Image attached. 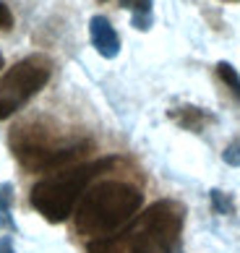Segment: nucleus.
<instances>
[{
	"mask_svg": "<svg viewBox=\"0 0 240 253\" xmlns=\"http://www.w3.org/2000/svg\"><path fill=\"white\" fill-rule=\"evenodd\" d=\"M144 204V193L131 183L107 180L81 196L76 206V230L89 240L115 235L128 227Z\"/></svg>",
	"mask_w": 240,
	"mask_h": 253,
	"instance_id": "f257e3e1",
	"label": "nucleus"
},
{
	"mask_svg": "<svg viewBox=\"0 0 240 253\" xmlns=\"http://www.w3.org/2000/svg\"><path fill=\"white\" fill-rule=\"evenodd\" d=\"M115 162H118L115 157H102V159H94V162L71 165L66 170H58L47 177H42L34 185L29 201L47 222H52V224L66 222L73 214V209L79 206L81 196L86 193L89 183L97 175L107 172Z\"/></svg>",
	"mask_w": 240,
	"mask_h": 253,
	"instance_id": "f03ea898",
	"label": "nucleus"
},
{
	"mask_svg": "<svg viewBox=\"0 0 240 253\" xmlns=\"http://www.w3.org/2000/svg\"><path fill=\"white\" fill-rule=\"evenodd\" d=\"M94 146L86 138L79 141H63L52 136L47 128L34 126H16L11 133V149L18 165L29 172H58L71 167Z\"/></svg>",
	"mask_w": 240,
	"mask_h": 253,
	"instance_id": "7ed1b4c3",
	"label": "nucleus"
},
{
	"mask_svg": "<svg viewBox=\"0 0 240 253\" xmlns=\"http://www.w3.org/2000/svg\"><path fill=\"white\" fill-rule=\"evenodd\" d=\"M52 63L44 55H29L18 60L0 79V120L11 118L50 81Z\"/></svg>",
	"mask_w": 240,
	"mask_h": 253,
	"instance_id": "20e7f679",
	"label": "nucleus"
},
{
	"mask_svg": "<svg viewBox=\"0 0 240 253\" xmlns=\"http://www.w3.org/2000/svg\"><path fill=\"white\" fill-rule=\"evenodd\" d=\"M89 37H91L94 50L102 55V58H115L120 52V37L105 16H94L89 21Z\"/></svg>",
	"mask_w": 240,
	"mask_h": 253,
	"instance_id": "39448f33",
	"label": "nucleus"
},
{
	"mask_svg": "<svg viewBox=\"0 0 240 253\" xmlns=\"http://www.w3.org/2000/svg\"><path fill=\"white\" fill-rule=\"evenodd\" d=\"M133 251V224H128L115 235L94 238L86 243V253H131Z\"/></svg>",
	"mask_w": 240,
	"mask_h": 253,
	"instance_id": "423d86ee",
	"label": "nucleus"
},
{
	"mask_svg": "<svg viewBox=\"0 0 240 253\" xmlns=\"http://www.w3.org/2000/svg\"><path fill=\"white\" fill-rule=\"evenodd\" d=\"M170 118L175 120V123H178L180 128H186V130H193V133H201V130H204L211 120L209 112L206 110H201V107H178V110H172L170 112Z\"/></svg>",
	"mask_w": 240,
	"mask_h": 253,
	"instance_id": "0eeeda50",
	"label": "nucleus"
},
{
	"mask_svg": "<svg viewBox=\"0 0 240 253\" xmlns=\"http://www.w3.org/2000/svg\"><path fill=\"white\" fill-rule=\"evenodd\" d=\"M120 5L133 13V26L146 32L152 24V0H120Z\"/></svg>",
	"mask_w": 240,
	"mask_h": 253,
	"instance_id": "6e6552de",
	"label": "nucleus"
},
{
	"mask_svg": "<svg viewBox=\"0 0 240 253\" xmlns=\"http://www.w3.org/2000/svg\"><path fill=\"white\" fill-rule=\"evenodd\" d=\"M11 204H13V185L0 183V224L13 232L16 222H13V214H11Z\"/></svg>",
	"mask_w": 240,
	"mask_h": 253,
	"instance_id": "1a4fd4ad",
	"label": "nucleus"
},
{
	"mask_svg": "<svg viewBox=\"0 0 240 253\" xmlns=\"http://www.w3.org/2000/svg\"><path fill=\"white\" fill-rule=\"evenodd\" d=\"M217 76L222 79V84L233 91V97L240 102V76H238V68H233L227 60H222V63H217Z\"/></svg>",
	"mask_w": 240,
	"mask_h": 253,
	"instance_id": "9d476101",
	"label": "nucleus"
},
{
	"mask_svg": "<svg viewBox=\"0 0 240 253\" xmlns=\"http://www.w3.org/2000/svg\"><path fill=\"white\" fill-rule=\"evenodd\" d=\"M209 196H211V206H214L217 214H233V201L227 199L225 191H217V188H214Z\"/></svg>",
	"mask_w": 240,
	"mask_h": 253,
	"instance_id": "9b49d317",
	"label": "nucleus"
},
{
	"mask_svg": "<svg viewBox=\"0 0 240 253\" xmlns=\"http://www.w3.org/2000/svg\"><path fill=\"white\" fill-rule=\"evenodd\" d=\"M225 162L233 167H240V144H230L225 149Z\"/></svg>",
	"mask_w": 240,
	"mask_h": 253,
	"instance_id": "f8f14e48",
	"label": "nucleus"
},
{
	"mask_svg": "<svg viewBox=\"0 0 240 253\" xmlns=\"http://www.w3.org/2000/svg\"><path fill=\"white\" fill-rule=\"evenodd\" d=\"M13 26V13L3 0H0V29H11Z\"/></svg>",
	"mask_w": 240,
	"mask_h": 253,
	"instance_id": "ddd939ff",
	"label": "nucleus"
},
{
	"mask_svg": "<svg viewBox=\"0 0 240 253\" xmlns=\"http://www.w3.org/2000/svg\"><path fill=\"white\" fill-rule=\"evenodd\" d=\"M0 253H16L13 251V243H11V238H0Z\"/></svg>",
	"mask_w": 240,
	"mask_h": 253,
	"instance_id": "4468645a",
	"label": "nucleus"
},
{
	"mask_svg": "<svg viewBox=\"0 0 240 253\" xmlns=\"http://www.w3.org/2000/svg\"><path fill=\"white\" fill-rule=\"evenodd\" d=\"M0 68H3V55H0Z\"/></svg>",
	"mask_w": 240,
	"mask_h": 253,
	"instance_id": "2eb2a0df",
	"label": "nucleus"
},
{
	"mask_svg": "<svg viewBox=\"0 0 240 253\" xmlns=\"http://www.w3.org/2000/svg\"><path fill=\"white\" fill-rule=\"evenodd\" d=\"M180 253H183V251H180Z\"/></svg>",
	"mask_w": 240,
	"mask_h": 253,
	"instance_id": "dca6fc26",
	"label": "nucleus"
}]
</instances>
